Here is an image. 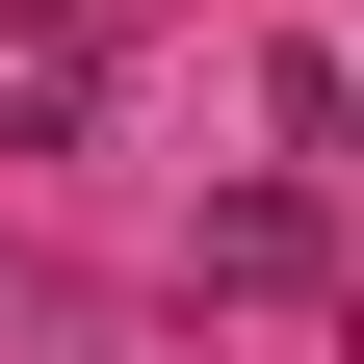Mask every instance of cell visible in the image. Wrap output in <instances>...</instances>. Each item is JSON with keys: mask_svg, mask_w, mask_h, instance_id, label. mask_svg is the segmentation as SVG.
Instances as JSON below:
<instances>
[{"mask_svg": "<svg viewBox=\"0 0 364 364\" xmlns=\"http://www.w3.org/2000/svg\"><path fill=\"white\" fill-rule=\"evenodd\" d=\"M0 130H26V156L105 130V26H78V0H0Z\"/></svg>", "mask_w": 364, "mask_h": 364, "instance_id": "1", "label": "cell"}]
</instances>
